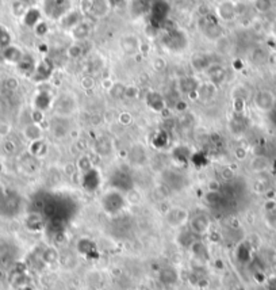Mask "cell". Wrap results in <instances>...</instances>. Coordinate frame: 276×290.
Listing matches in <instances>:
<instances>
[{
  "label": "cell",
  "mask_w": 276,
  "mask_h": 290,
  "mask_svg": "<svg viewBox=\"0 0 276 290\" xmlns=\"http://www.w3.org/2000/svg\"><path fill=\"white\" fill-rule=\"evenodd\" d=\"M50 107L53 110L54 115H57V117H64V118H69L70 115L75 114L76 99L73 95H70V94L68 93H64L54 99Z\"/></svg>",
  "instance_id": "cell-1"
},
{
  "label": "cell",
  "mask_w": 276,
  "mask_h": 290,
  "mask_svg": "<svg viewBox=\"0 0 276 290\" xmlns=\"http://www.w3.org/2000/svg\"><path fill=\"white\" fill-rule=\"evenodd\" d=\"M70 11V0H45L43 12L49 19L59 21Z\"/></svg>",
  "instance_id": "cell-2"
},
{
  "label": "cell",
  "mask_w": 276,
  "mask_h": 290,
  "mask_svg": "<svg viewBox=\"0 0 276 290\" xmlns=\"http://www.w3.org/2000/svg\"><path fill=\"white\" fill-rule=\"evenodd\" d=\"M189 232L195 236L206 235L211 226L210 217L206 213H195L189 216L188 220Z\"/></svg>",
  "instance_id": "cell-3"
},
{
  "label": "cell",
  "mask_w": 276,
  "mask_h": 290,
  "mask_svg": "<svg viewBox=\"0 0 276 290\" xmlns=\"http://www.w3.org/2000/svg\"><path fill=\"white\" fill-rule=\"evenodd\" d=\"M119 46L124 55L129 56V57L140 55L141 50H142V42H141L140 37L135 34H124L119 41Z\"/></svg>",
  "instance_id": "cell-4"
},
{
  "label": "cell",
  "mask_w": 276,
  "mask_h": 290,
  "mask_svg": "<svg viewBox=\"0 0 276 290\" xmlns=\"http://www.w3.org/2000/svg\"><path fill=\"white\" fill-rule=\"evenodd\" d=\"M202 33L205 35L206 39L211 42H218L223 35V28L215 19H210L209 17H205L203 19V26H202Z\"/></svg>",
  "instance_id": "cell-5"
},
{
  "label": "cell",
  "mask_w": 276,
  "mask_h": 290,
  "mask_svg": "<svg viewBox=\"0 0 276 290\" xmlns=\"http://www.w3.org/2000/svg\"><path fill=\"white\" fill-rule=\"evenodd\" d=\"M253 103L256 109L267 113V111H271L275 107L276 97L271 93L270 90H260L254 95Z\"/></svg>",
  "instance_id": "cell-6"
},
{
  "label": "cell",
  "mask_w": 276,
  "mask_h": 290,
  "mask_svg": "<svg viewBox=\"0 0 276 290\" xmlns=\"http://www.w3.org/2000/svg\"><path fill=\"white\" fill-rule=\"evenodd\" d=\"M216 91H218V86H215L214 83L209 82H202L198 84V87L195 90V98L196 100H199L202 103H209L213 99L215 98Z\"/></svg>",
  "instance_id": "cell-7"
},
{
  "label": "cell",
  "mask_w": 276,
  "mask_h": 290,
  "mask_svg": "<svg viewBox=\"0 0 276 290\" xmlns=\"http://www.w3.org/2000/svg\"><path fill=\"white\" fill-rule=\"evenodd\" d=\"M124 202H127L119 192H110L103 197V208L108 213H118L123 208Z\"/></svg>",
  "instance_id": "cell-8"
},
{
  "label": "cell",
  "mask_w": 276,
  "mask_h": 290,
  "mask_svg": "<svg viewBox=\"0 0 276 290\" xmlns=\"http://www.w3.org/2000/svg\"><path fill=\"white\" fill-rule=\"evenodd\" d=\"M189 216H191V214L188 213L187 209L172 208L168 210L165 219H167L168 224L171 225L172 228H180V226H183L184 224L188 223Z\"/></svg>",
  "instance_id": "cell-9"
},
{
  "label": "cell",
  "mask_w": 276,
  "mask_h": 290,
  "mask_svg": "<svg viewBox=\"0 0 276 290\" xmlns=\"http://www.w3.org/2000/svg\"><path fill=\"white\" fill-rule=\"evenodd\" d=\"M215 12L218 19H221L223 22H232L237 17V6L230 0H225L218 4Z\"/></svg>",
  "instance_id": "cell-10"
},
{
  "label": "cell",
  "mask_w": 276,
  "mask_h": 290,
  "mask_svg": "<svg viewBox=\"0 0 276 290\" xmlns=\"http://www.w3.org/2000/svg\"><path fill=\"white\" fill-rule=\"evenodd\" d=\"M70 125L68 118L64 117H57L54 115V118L50 121V131L56 138H64L66 134L70 133Z\"/></svg>",
  "instance_id": "cell-11"
},
{
  "label": "cell",
  "mask_w": 276,
  "mask_h": 290,
  "mask_svg": "<svg viewBox=\"0 0 276 290\" xmlns=\"http://www.w3.org/2000/svg\"><path fill=\"white\" fill-rule=\"evenodd\" d=\"M205 73L209 79V82L214 83L215 86H219L226 77V68L219 63H211L210 66L205 71Z\"/></svg>",
  "instance_id": "cell-12"
},
{
  "label": "cell",
  "mask_w": 276,
  "mask_h": 290,
  "mask_svg": "<svg viewBox=\"0 0 276 290\" xmlns=\"http://www.w3.org/2000/svg\"><path fill=\"white\" fill-rule=\"evenodd\" d=\"M146 106L149 107V110H152L153 113H157V114H161L162 110L167 107L162 95H160L156 91H151V93L146 94Z\"/></svg>",
  "instance_id": "cell-13"
},
{
  "label": "cell",
  "mask_w": 276,
  "mask_h": 290,
  "mask_svg": "<svg viewBox=\"0 0 276 290\" xmlns=\"http://www.w3.org/2000/svg\"><path fill=\"white\" fill-rule=\"evenodd\" d=\"M129 160L131 164L134 165H144L146 163V151L142 147V144H134L131 148L129 149Z\"/></svg>",
  "instance_id": "cell-14"
},
{
  "label": "cell",
  "mask_w": 276,
  "mask_h": 290,
  "mask_svg": "<svg viewBox=\"0 0 276 290\" xmlns=\"http://www.w3.org/2000/svg\"><path fill=\"white\" fill-rule=\"evenodd\" d=\"M42 126L41 124H35V122H30L25 126L23 129V136L26 140H29L30 142L39 141L42 140Z\"/></svg>",
  "instance_id": "cell-15"
},
{
  "label": "cell",
  "mask_w": 276,
  "mask_h": 290,
  "mask_svg": "<svg viewBox=\"0 0 276 290\" xmlns=\"http://www.w3.org/2000/svg\"><path fill=\"white\" fill-rule=\"evenodd\" d=\"M91 34V28L90 25L81 21L80 23H77L75 28L70 30V35L75 41H84L90 37Z\"/></svg>",
  "instance_id": "cell-16"
},
{
  "label": "cell",
  "mask_w": 276,
  "mask_h": 290,
  "mask_svg": "<svg viewBox=\"0 0 276 290\" xmlns=\"http://www.w3.org/2000/svg\"><path fill=\"white\" fill-rule=\"evenodd\" d=\"M110 11V3L108 0H92L91 12L93 17L103 18L106 17Z\"/></svg>",
  "instance_id": "cell-17"
},
{
  "label": "cell",
  "mask_w": 276,
  "mask_h": 290,
  "mask_svg": "<svg viewBox=\"0 0 276 290\" xmlns=\"http://www.w3.org/2000/svg\"><path fill=\"white\" fill-rule=\"evenodd\" d=\"M210 59H209V56L206 55H195L191 59V66L196 72H205L210 66Z\"/></svg>",
  "instance_id": "cell-18"
},
{
  "label": "cell",
  "mask_w": 276,
  "mask_h": 290,
  "mask_svg": "<svg viewBox=\"0 0 276 290\" xmlns=\"http://www.w3.org/2000/svg\"><path fill=\"white\" fill-rule=\"evenodd\" d=\"M178 278H179V274L175 267L168 266V267H164L161 271H160V279H161L162 284H165V285L176 284V282H178Z\"/></svg>",
  "instance_id": "cell-19"
},
{
  "label": "cell",
  "mask_w": 276,
  "mask_h": 290,
  "mask_svg": "<svg viewBox=\"0 0 276 290\" xmlns=\"http://www.w3.org/2000/svg\"><path fill=\"white\" fill-rule=\"evenodd\" d=\"M52 73V64L48 60L42 61L38 66H35L34 69V77H37V82H43L46 80Z\"/></svg>",
  "instance_id": "cell-20"
},
{
  "label": "cell",
  "mask_w": 276,
  "mask_h": 290,
  "mask_svg": "<svg viewBox=\"0 0 276 290\" xmlns=\"http://www.w3.org/2000/svg\"><path fill=\"white\" fill-rule=\"evenodd\" d=\"M4 57L5 60L10 61V63L19 64L22 59H23V53H22L21 49L16 48V46H7L4 50Z\"/></svg>",
  "instance_id": "cell-21"
},
{
  "label": "cell",
  "mask_w": 276,
  "mask_h": 290,
  "mask_svg": "<svg viewBox=\"0 0 276 290\" xmlns=\"http://www.w3.org/2000/svg\"><path fill=\"white\" fill-rule=\"evenodd\" d=\"M270 161L264 156H254L252 161H250V170L254 172H263L268 168Z\"/></svg>",
  "instance_id": "cell-22"
},
{
  "label": "cell",
  "mask_w": 276,
  "mask_h": 290,
  "mask_svg": "<svg viewBox=\"0 0 276 290\" xmlns=\"http://www.w3.org/2000/svg\"><path fill=\"white\" fill-rule=\"evenodd\" d=\"M124 93H126V86H124L123 83L115 82L113 84V87L110 88L108 95H110L114 100H121V99L124 98Z\"/></svg>",
  "instance_id": "cell-23"
},
{
  "label": "cell",
  "mask_w": 276,
  "mask_h": 290,
  "mask_svg": "<svg viewBox=\"0 0 276 290\" xmlns=\"http://www.w3.org/2000/svg\"><path fill=\"white\" fill-rule=\"evenodd\" d=\"M65 53H66V56L69 59H80L81 56L84 55V49L79 44H72L68 46V49H66Z\"/></svg>",
  "instance_id": "cell-24"
},
{
  "label": "cell",
  "mask_w": 276,
  "mask_h": 290,
  "mask_svg": "<svg viewBox=\"0 0 276 290\" xmlns=\"http://www.w3.org/2000/svg\"><path fill=\"white\" fill-rule=\"evenodd\" d=\"M151 65L156 72H164L167 69L168 63L164 57H161V56H156V57H153Z\"/></svg>",
  "instance_id": "cell-25"
},
{
  "label": "cell",
  "mask_w": 276,
  "mask_h": 290,
  "mask_svg": "<svg viewBox=\"0 0 276 290\" xmlns=\"http://www.w3.org/2000/svg\"><path fill=\"white\" fill-rule=\"evenodd\" d=\"M249 97V91L248 88L244 87L241 84H238L236 87H233L232 90V98L233 99H244V100H246Z\"/></svg>",
  "instance_id": "cell-26"
},
{
  "label": "cell",
  "mask_w": 276,
  "mask_h": 290,
  "mask_svg": "<svg viewBox=\"0 0 276 290\" xmlns=\"http://www.w3.org/2000/svg\"><path fill=\"white\" fill-rule=\"evenodd\" d=\"M272 7H274L272 0H254V8L259 12H261V14L271 11Z\"/></svg>",
  "instance_id": "cell-27"
},
{
  "label": "cell",
  "mask_w": 276,
  "mask_h": 290,
  "mask_svg": "<svg viewBox=\"0 0 276 290\" xmlns=\"http://www.w3.org/2000/svg\"><path fill=\"white\" fill-rule=\"evenodd\" d=\"M80 86L84 91H92L95 88V86H96V80H95V77L92 76V75H86V76L81 77Z\"/></svg>",
  "instance_id": "cell-28"
},
{
  "label": "cell",
  "mask_w": 276,
  "mask_h": 290,
  "mask_svg": "<svg viewBox=\"0 0 276 290\" xmlns=\"http://www.w3.org/2000/svg\"><path fill=\"white\" fill-rule=\"evenodd\" d=\"M131 122H133V115L130 114L129 111H122V113H119L118 124H121L122 126H129L131 125Z\"/></svg>",
  "instance_id": "cell-29"
},
{
  "label": "cell",
  "mask_w": 276,
  "mask_h": 290,
  "mask_svg": "<svg viewBox=\"0 0 276 290\" xmlns=\"http://www.w3.org/2000/svg\"><path fill=\"white\" fill-rule=\"evenodd\" d=\"M138 94H140V90L134 84H130V86H126V93H124V98L127 99H135L138 98Z\"/></svg>",
  "instance_id": "cell-30"
},
{
  "label": "cell",
  "mask_w": 276,
  "mask_h": 290,
  "mask_svg": "<svg viewBox=\"0 0 276 290\" xmlns=\"http://www.w3.org/2000/svg\"><path fill=\"white\" fill-rule=\"evenodd\" d=\"M245 103H246V100H244V99H233V109L236 113H243L245 109Z\"/></svg>",
  "instance_id": "cell-31"
},
{
  "label": "cell",
  "mask_w": 276,
  "mask_h": 290,
  "mask_svg": "<svg viewBox=\"0 0 276 290\" xmlns=\"http://www.w3.org/2000/svg\"><path fill=\"white\" fill-rule=\"evenodd\" d=\"M11 131V125L8 122H5V121H1L0 122V136L5 137L10 134Z\"/></svg>",
  "instance_id": "cell-32"
},
{
  "label": "cell",
  "mask_w": 276,
  "mask_h": 290,
  "mask_svg": "<svg viewBox=\"0 0 276 290\" xmlns=\"http://www.w3.org/2000/svg\"><path fill=\"white\" fill-rule=\"evenodd\" d=\"M267 223L270 224L271 228H275L276 229V208L274 209V210H270L268 212V214H267Z\"/></svg>",
  "instance_id": "cell-33"
},
{
  "label": "cell",
  "mask_w": 276,
  "mask_h": 290,
  "mask_svg": "<svg viewBox=\"0 0 276 290\" xmlns=\"http://www.w3.org/2000/svg\"><path fill=\"white\" fill-rule=\"evenodd\" d=\"M246 154H248V151L244 148V147H237V148L234 149V156H236V159L238 160H244L246 158Z\"/></svg>",
  "instance_id": "cell-34"
},
{
  "label": "cell",
  "mask_w": 276,
  "mask_h": 290,
  "mask_svg": "<svg viewBox=\"0 0 276 290\" xmlns=\"http://www.w3.org/2000/svg\"><path fill=\"white\" fill-rule=\"evenodd\" d=\"M31 122H35V124H41V121L43 120V113L42 110H34L31 113Z\"/></svg>",
  "instance_id": "cell-35"
},
{
  "label": "cell",
  "mask_w": 276,
  "mask_h": 290,
  "mask_svg": "<svg viewBox=\"0 0 276 290\" xmlns=\"http://www.w3.org/2000/svg\"><path fill=\"white\" fill-rule=\"evenodd\" d=\"M34 30H35V33H37L38 35H43L45 33H48V26L43 22H39L37 26L34 28Z\"/></svg>",
  "instance_id": "cell-36"
},
{
  "label": "cell",
  "mask_w": 276,
  "mask_h": 290,
  "mask_svg": "<svg viewBox=\"0 0 276 290\" xmlns=\"http://www.w3.org/2000/svg\"><path fill=\"white\" fill-rule=\"evenodd\" d=\"M222 178H223V181L229 182L234 178V174H233V171L230 168H225V170L222 171Z\"/></svg>",
  "instance_id": "cell-37"
},
{
  "label": "cell",
  "mask_w": 276,
  "mask_h": 290,
  "mask_svg": "<svg viewBox=\"0 0 276 290\" xmlns=\"http://www.w3.org/2000/svg\"><path fill=\"white\" fill-rule=\"evenodd\" d=\"M114 80H111V79H110V77H107V79H103L102 80V87L104 88V90H106V91H110V88L113 87V84H114Z\"/></svg>",
  "instance_id": "cell-38"
},
{
  "label": "cell",
  "mask_w": 276,
  "mask_h": 290,
  "mask_svg": "<svg viewBox=\"0 0 276 290\" xmlns=\"http://www.w3.org/2000/svg\"><path fill=\"white\" fill-rule=\"evenodd\" d=\"M4 149L8 152V154H12V152H15V149H16L15 144L8 140V141L4 142Z\"/></svg>",
  "instance_id": "cell-39"
},
{
  "label": "cell",
  "mask_w": 276,
  "mask_h": 290,
  "mask_svg": "<svg viewBox=\"0 0 276 290\" xmlns=\"http://www.w3.org/2000/svg\"><path fill=\"white\" fill-rule=\"evenodd\" d=\"M10 84V90H16L18 88V82H16V79H12V77H10V79H7L5 80V86H8Z\"/></svg>",
  "instance_id": "cell-40"
},
{
  "label": "cell",
  "mask_w": 276,
  "mask_h": 290,
  "mask_svg": "<svg viewBox=\"0 0 276 290\" xmlns=\"http://www.w3.org/2000/svg\"><path fill=\"white\" fill-rule=\"evenodd\" d=\"M182 109V111H184V110L187 109V104L184 103L183 100H179V102H176V110H180Z\"/></svg>",
  "instance_id": "cell-41"
},
{
  "label": "cell",
  "mask_w": 276,
  "mask_h": 290,
  "mask_svg": "<svg viewBox=\"0 0 276 290\" xmlns=\"http://www.w3.org/2000/svg\"><path fill=\"white\" fill-rule=\"evenodd\" d=\"M270 290H276V279H272V281H271Z\"/></svg>",
  "instance_id": "cell-42"
},
{
  "label": "cell",
  "mask_w": 276,
  "mask_h": 290,
  "mask_svg": "<svg viewBox=\"0 0 276 290\" xmlns=\"http://www.w3.org/2000/svg\"><path fill=\"white\" fill-rule=\"evenodd\" d=\"M216 1H219V3H221V1H225V0H216Z\"/></svg>",
  "instance_id": "cell-43"
}]
</instances>
